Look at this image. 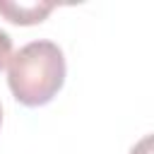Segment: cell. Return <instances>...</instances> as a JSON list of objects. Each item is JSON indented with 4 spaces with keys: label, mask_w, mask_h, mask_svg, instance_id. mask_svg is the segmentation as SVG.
Wrapping results in <instances>:
<instances>
[{
    "label": "cell",
    "mask_w": 154,
    "mask_h": 154,
    "mask_svg": "<svg viewBox=\"0 0 154 154\" xmlns=\"http://www.w3.org/2000/svg\"><path fill=\"white\" fill-rule=\"evenodd\" d=\"M55 2H5L0 0V14L14 24H38L48 17Z\"/></svg>",
    "instance_id": "obj_2"
},
{
    "label": "cell",
    "mask_w": 154,
    "mask_h": 154,
    "mask_svg": "<svg viewBox=\"0 0 154 154\" xmlns=\"http://www.w3.org/2000/svg\"><path fill=\"white\" fill-rule=\"evenodd\" d=\"M12 58V38L7 31L0 29V70L7 65V60Z\"/></svg>",
    "instance_id": "obj_3"
},
{
    "label": "cell",
    "mask_w": 154,
    "mask_h": 154,
    "mask_svg": "<svg viewBox=\"0 0 154 154\" xmlns=\"http://www.w3.org/2000/svg\"><path fill=\"white\" fill-rule=\"evenodd\" d=\"M0 125H2V106H0Z\"/></svg>",
    "instance_id": "obj_5"
},
{
    "label": "cell",
    "mask_w": 154,
    "mask_h": 154,
    "mask_svg": "<svg viewBox=\"0 0 154 154\" xmlns=\"http://www.w3.org/2000/svg\"><path fill=\"white\" fill-rule=\"evenodd\" d=\"M65 82V58L53 41H31L7 60V84L24 106L48 103Z\"/></svg>",
    "instance_id": "obj_1"
},
{
    "label": "cell",
    "mask_w": 154,
    "mask_h": 154,
    "mask_svg": "<svg viewBox=\"0 0 154 154\" xmlns=\"http://www.w3.org/2000/svg\"><path fill=\"white\" fill-rule=\"evenodd\" d=\"M130 154H152V135L142 137V140L130 149Z\"/></svg>",
    "instance_id": "obj_4"
}]
</instances>
